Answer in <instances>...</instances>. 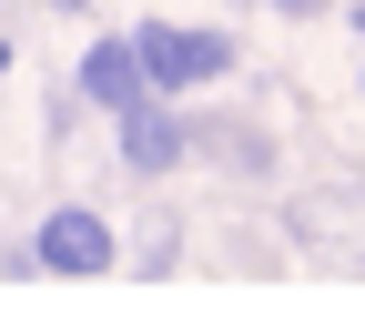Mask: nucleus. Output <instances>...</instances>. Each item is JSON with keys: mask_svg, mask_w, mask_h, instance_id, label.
Returning <instances> with one entry per match:
<instances>
[{"mask_svg": "<svg viewBox=\"0 0 365 334\" xmlns=\"http://www.w3.org/2000/svg\"><path fill=\"white\" fill-rule=\"evenodd\" d=\"M112 132H122V172H143V182H163V172L193 162V122H182L163 91H153V102H132Z\"/></svg>", "mask_w": 365, "mask_h": 334, "instance_id": "20e7f679", "label": "nucleus"}, {"mask_svg": "<svg viewBox=\"0 0 365 334\" xmlns=\"http://www.w3.org/2000/svg\"><path fill=\"white\" fill-rule=\"evenodd\" d=\"M0 273H31V244H21V254H0Z\"/></svg>", "mask_w": 365, "mask_h": 334, "instance_id": "423d86ee", "label": "nucleus"}, {"mask_svg": "<svg viewBox=\"0 0 365 334\" xmlns=\"http://www.w3.org/2000/svg\"><path fill=\"white\" fill-rule=\"evenodd\" d=\"M71 102L102 112V122H122L132 102H153V71H143V51H132V31L81 41V61H71Z\"/></svg>", "mask_w": 365, "mask_h": 334, "instance_id": "7ed1b4c3", "label": "nucleus"}, {"mask_svg": "<svg viewBox=\"0 0 365 334\" xmlns=\"http://www.w3.org/2000/svg\"><path fill=\"white\" fill-rule=\"evenodd\" d=\"M0 81H11V41H0Z\"/></svg>", "mask_w": 365, "mask_h": 334, "instance_id": "6e6552de", "label": "nucleus"}, {"mask_svg": "<svg viewBox=\"0 0 365 334\" xmlns=\"http://www.w3.org/2000/svg\"><path fill=\"white\" fill-rule=\"evenodd\" d=\"M274 11H294V21H314V11H325V0H274Z\"/></svg>", "mask_w": 365, "mask_h": 334, "instance_id": "39448f33", "label": "nucleus"}, {"mask_svg": "<svg viewBox=\"0 0 365 334\" xmlns=\"http://www.w3.org/2000/svg\"><path fill=\"white\" fill-rule=\"evenodd\" d=\"M31 273H51V283H91V273H122V233L102 203H51L31 233Z\"/></svg>", "mask_w": 365, "mask_h": 334, "instance_id": "f03ea898", "label": "nucleus"}, {"mask_svg": "<svg viewBox=\"0 0 365 334\" xmlns=\"http://www.w3.org/2000/svg\"><path fill=\"white\" fill-rule=\"evenodd\" d=\"M132 51H143V71H153V91L163 102H193V91H213L223 71H234L244 51H234V31H213V21H132Z\"/></svg>", "mask_w": 365, "mask_h": 334, "instance_id": "f257e3e1", "label": "nucleus"}, {"mask_svg": "<svg viewBox=\"0 0 365 334\" xmlns=\"http://www.w3.org/2000/svg\"><path fill=\"white\" fill-rule=\"evenodd\" d=\"M51 11H61V21H81V11H91V0H51Z\"/></svg>", "mask_w": 365, "mask_h": 334, "instance_id": "0eeeda50", "label": "nucleus"}]
</instances>
